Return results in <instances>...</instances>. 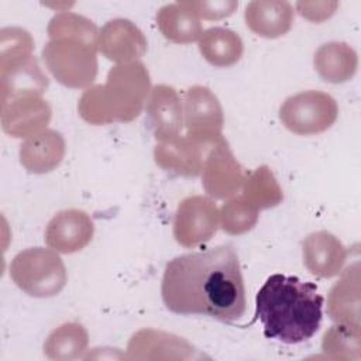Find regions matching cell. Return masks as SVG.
Returning a JSON list of instances; mask_svg holds the SVG:
<instances>
[{"mask_svg":"<svg viewBox=\"0 0 361 361\" xmlns=\"http://www.w3.org/2000/svg\"><path fill=\"white\" fill-rule=\"evenodd\" d=\"M165 307L183 316H209L231 323L247 310L240 259L231 244L178 255L164 269Z\"/></svg>","mask_w":361,"mask_h":361,"instance_id":"6da1fadb","label":"cell"},{"mask_svg":"<svg viewBox=\"0 0 361 361\" xmlns=\"http://www.w3.org/2000/svg\"><path fill=\"white\" fill-rule=\"evenodd\" d=\"M323 296L313 282L274 274L255 296V316L268 338L298 344L312 338L322 323Z\"/></svg>","mask_w":361,"mask_h":361,"instance_id":"7a4b0ae2","label":"cell"},{"mask_svg":"<svg viewBox=\"0 0 361 361\" xmlns=\"http://www.w3.org/2000/svg\"><path fill=\"white\" fill-rule=\"evenodd\" d=\"M42 58L54 78L68 87H86L97 75L99 30L89 18L62 11L48 24Z\"/></svg>","mask_w":361,"mask_h":361,"instance_id":"3957f363","label":"cell"},{"mask_svg":"<svg viewBox=\"0 0 361 361\" xmlns=\"http://www.w3.org/2000/svg\"><path fill=\"white\" fill-rule=\"evenodd\" d=\"M151 92V80L144 63H118L107 73L104 85L83 92L78 103L80 117L93 126L137 118Z\"/></svg>","mask_w":361,"mask_h":361,"instance_id":"277c9868","label":"cell"},{"mask_svg":"<svg viewBox=\"0 0 361 361\" xmlns=\"http://www.w3.org/2000/svg\"><path fill=\"white\" fill-rule=\"evenodd\" d=\"M34 39L20 27L0 31V100L1 103L23 94H42L48 78L32 55Z\"/></svg>","mask_w":361,"mask_h":361,"instance_id":"5b68a950","label":"cell"},{"mask_svg":"<svg viewBox=\"0 0 361 361\" xmlns=\"http://www.w3.org/2000/svg\"><path fill=\"white\" fill-rule=\"evenodd\" d=\"M10 278L27 295L51 298L66 283V269L52 248L34 247L16 254L10 264Z\"/></svg>","mask_w":361,"mask_h":361,"instance_id":"8992f818","label":"cell"},{"mask_svg":"<svg viewBox=\"0 0 361 361\" xmlns=\"http://www.w3.org/2000/svg\"><path fill=\"white\" fill-rule=\"evenodd\" d=\"M338 106L333 96L320 90H303L285 99L279 118L298 135H313L329 130L337 120Z\"/></svg>","mask_w":361,"mask_h":361,"instance_id":"52a82bcc","label":"cell"},{"mask_svg":"<svg viewBox=\"0 0 361 361\" xmlns=\"http://www.w3.org/2000/svg\"><path fill=\"white\" fill-rule=\"evenodd\" d=\"M220 223L216 203L206 196L185 197L175 212L173 237L185 248H193L209 241Z\"/></svg>","mask_w":361,"mask_h":361,"instance_id":"ba28073f","label":"cell"},{"mask_svg":"<svg viewBox=\"0 0 361 361\" xmlns=\"http://www.w3.org/2000/svg\"><path fill=\"white\" fill-rule=\"evenodd\" d=\"M182 106L186 135L203 142H217L223 138V107L209 87L202 85L189 87Z\"/></svg>","mask_w":361,"mask_h":361,"instance_id":"9c48e42d","label":"cell"},{"mask_svg":"<svg viewBox=\"0 0 361 361\" xmlns=\"http://www.w3.org/2000/svg\"><path fill=\"white\" fill-rule=\"evenodd\" d=\"M245 180L243 166L233 155L226 138L214 144L206 155L202 168V185L214 199L234 196Z\"/></svg>","mask_w":361,"mask_h":361,"instance_id":"30bf717a","label":"cell"},{"mask_svg":"<svg viewBox=\"0 0 361 361\" xmlns=\"http://www.w3.org/2000/svg\"><path fill=\"white\" fill-rule=\"evenodd\" d=\"M51 107L39 94H23L1 103V127L14 138H28L48 126Z\"/></svg>","mask_w":361,"mask_h":361,"instance_id":"8fae6325","label":"cell"},{"mask_svg":"<svg viewBox=\"0 0 361 361\" xmlns=\"http://www.w3.org/2000/svg\"><path fill=\"white\" fill-rule=\"evenodd\" d=\"M217 142H203L189 135H178L157 144L154 159L158 166L175 175L197 176L202 172L207 152Z\"/></svg>","mask_w":361,"mask_h":361,"instance_id":"7c38bea8","label":"cell"},{"mask_svg":"<svg viewBox=\"0 0 361 361\" xmlns=\"http://www.w3.org/2000/svg\"><path fill=\"white\" fill-rule=\"evenodd\" d=\"M94 226L90 216L79 209L56 213L45 230V244L56 252L72 254L83 250L93 237Z\"/></svg>","mask_w":361,"mask_h":361,"instance_id":"4fadbf2b","label":"cell"},{"mask_svg":"<svg viewBox=\"0 0 361 361\" xmlns=\"http://www.w3.org/2000/svg\"><path fill=\"white\" fill-rule=\"evenodd\" d=\"M99 51L110 61L128 63L140 59L147 51L142 31L127 18L107 21L99 31Z\"/></svg>","mask_w":361,"mask_h":361,"instance_id":"5bb4252c","label":"cell"},{"mask_svg":"<svg viewBox=\"0 0 361 361\" xmlns=\"http://www.w3.org/2000/svg\"><path fill=\"white\" fill-rule=\"evenodd\" d=\"M145 111L155 140L164 142L180 135L183 106L178 92L172 86H154L147 99Z\"/></svg>","mask_w":361,"mask_h":361,"instance_id":"9a60e30c","label":"cell"},{"mask_svg":"<svg viewBox=\"0 0 361 361\" xmlns=\"http://www.w3.org/2000/svg\"><path fill=\"white\" fill-rule=\"evenodd\" d=\"M303 264L312 275L333 278L338 275L348 257V250L331 233H310L302 243Z\"/></svg>","mask_w":361,"mask_h":361,"instance_id":"2e32d148","label":"cell"},{"mask_svg":"<svg viewBox=\"0 0 361 361\" xmlns=\"http://www.w3.org/2000/svg\"><path fill=\"white\" fill-rule=\"evenodd\" d=\"M293 6L283 0H254L247 4L244 20L247 27L264 38L285 35L293 24Z\"/></svg>","mask_w":361,"mask_h":361,"instance_id":"e0dca14e","label":"cell"},{"mask_svg":"<svg viewBox=\"0 0 361 361\" xmlns=\"http://www.w3.org/2000/svg\"><path fill=\"white\" fill-rule=\"evenodd\" d=\"M20 162L32 173H47L54 171L63 159L65 140L55 130H42L20 145Z\"/></svg>","mask_w":361,"mask_h":361,"instance_id":"ac0fdd59","label":"cell"},{"mask_svg":"<svg viewBox=\"0 0 361 361\" xmlns=\"http://www.w3.org/2000/svg\"><path fill=\"white\" fill-rule=\"evenodd\" d=\"M360 272L358 262L348 267L330 289L327 313L331 320L360 329Z\"/></svg>","mask_w":361,"mask_h":361,"instance_id":"d6986e66","label":"cell"},{"mask_svg":"<svg viewBox=\"0 0 361 361\" xmlns=\"http://www.w3.org/2000/svg\"><path fill=\"white\" fill-rule=\"evenodd\" d=\"M157 25L161 34L175 44H190L203 32L200 18L186 1L162 6L157 13Z\"/></svg>","mask_w":361,"mask_h":361,"instance_id":"ffe728a7","label":"cell"},{"mask_svg":"<svg viewBox=\"0 0 361 361\" xmlns=\"http://www.w3.org/2000/svg\"><path fill=\"white\" fill-rule=\"evenodd\" d=\"M313 63L323 80L343 83L354 76L358 66V56L348 44L331 41L319 47L314 52Z\"/></svg>","mask_w":361,"mask_h":361,"instance_id":"44dd1931","label":"cell"},{"mask_svg":"<svg viewBox=\"0 0 361 361\" xmlns=\"http://www.w3.org/2000/svg\"><path fill=\"white\" fill-rule=\"evenodd\" d=\"M199 51L210 65L216 68H228L240 61L244 47L240 35L233 30L212 27L202 32L199 38Z\"/></svg>","mask_w":361,"mask_h":361,"instance_id":"7402d4cb","label":"cell"},{"mask_svg":"<svg viewBox=\"0 0 361 361\" xmlns=\"http://www.w3.org/2000/svg\"><path fill=\"white\" fill-rule=\"evenodd\" d=\"M87 341L89 336L82 324L63 323L49 333L44 343V353L51 360H73L82 357Z\"/></svg>","mask_w":361,"mask_h":361,"instance_id":"603a6c76","label":"cell"},{"mask_svg":"<svg viewBox=\"0 0 361 361\" xmlns=\"http://www.w3.org/2000/svg\"><path fill=\"white\" fill-rule=\"evenodd\" d=\"M241 189V196L258 210L278 206L283 199L282 189L267 165L257 168L254 172L245 176Z\"/></svg>","mask_w":361,"mask_h":361,"instance_id":"cb8c5ba5","label":"cell"},{"mask_svg":"<svg viewBox=\"0 0 361 361\" xmlns=\"http://www.w3.org/2000/svg\"><path fill=\"white\" fill-rule=\"evenodd\" d=\"M258 209L243 196L233 197L219 210L221 228L233 235L250 231L258 220Z\"/></svg>","mask_w":361,"mask_h":361,"instance_id":"d4e9b609","label":"cell"},{"mask_svg":"<svg viewBox=\"0 0 361 361\" xmlns=\"http://www.w3.org/2000/svg\"><path fill=\"white\" fill-rule=\"evenodd\" d=\"M322 350L331 358H350L351 350L360 354V329L340 323L331 326L323 336Z\"/></svg>","mask_w":361,"mask_h":361,"instance_id":"484cf974","label":"cell"},{"mask_svg":"<svg viewBox=\"0 0 361 361\" xmlns=\"http://www.w3.org/2000/svg\"><path fill=\"white\" fill-rule=\"evenodd\" d=\"M188 6L203 20H220L231 16L238 7L235 0H212V1H186Z\"/></svg>","mask_w":361,"mask_h":361,"instance_id":"4316f807","label":"cell"},{"mask_svg":"<svg viewBox=\"0 0 361 361\" xmlns=\"http://www.w3.org/2000/svg\"><path fill=\"white\" fill-rule=\"evenodd\" d=\"M338 7L337 1H298L296 8L298 13L314 23H322L330 18L336 8Z\"/></svg>","mask_w":361,"mask_h":361,"instance_id":"83f0119b","label":"cell"}]
</instances>
